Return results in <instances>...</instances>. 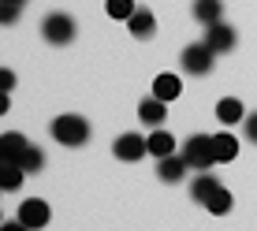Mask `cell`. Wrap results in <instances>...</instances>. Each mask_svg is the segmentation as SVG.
<instances>
[{"mask_svg": "<svg viewBox=\"0 0 257 231\" xmlns=\"http://www.w3.org/2000/svg\"><path fill=\"white\" fill-rule=\"evenodd\" d=\"M190 194H194V201H198L201 209L212 212V216L231 212V194H227V186L220 183L216 175H209V172H198V179L190 183Z\"/></svg>", "mask_w": 257, "mask_h": 231, "instance_id": "1", "label": "cell"}, {"mask_svg": "<svg viewBox=\"0 0 257 231\" xmlns=\"http://www.w3.org/2000/svg\"><path fill=\"white\" fill-rule=\"evenodd\" d=\"M49 135L60 142V146H86L90 142V123L82 120V116H56L49 127Z\"/></svg>", "mask_w": 257, "mask_h": 231, "instance_id": "2", "label": "cell"}, {"mask_svg": "<svg viewBox=\"0 0 257 231\" xmlns=\"http://www.w3.org/2000/svg\"><path fill=\"white\" fill-rule=\"evenodd\" d=\"M41 38H45L49 45H71V41H75V19H71L67 12L45 15V23H41Z\"/></svg>", "mask_w": 257, "mask_h": 231, "instance_id": "3", "label": "cell"}, {"mask_svg": "<svg viewBox=\"0 0 257 231\" xmlns=\"http://www.w3.org/2000/svg\"><path fill=\"white\" fill-rule=\"evenodd\" d=\"M183 153L194 172H209V164H216V153H212V135H190L183 142Z\"/></svg>", "mask_w": 257, "mask_h": 231, "instance_id": "4", "label": "cell"}, {"mask_svg": "<svg viewBox=\"0 0 257 231\" xmlns=\"http://www.w3.org/2000/svg\"><path fill=\"white\" fill-rule=\"evenodd\" d=\"M212 60H216V52H212L205 41H198V45H187V49H183L179 64H183L187 75H209V71H212Z\"/></svg>", "mask_w": 257, "mask_h": 231, "instance_id": "5", "label": "cell"}, {"mask_svg": "<svg viewBox=\"0 0 257 231\" xmlns=\"http://www.w3.org/2000/svg\"><path fill=\"white\" fill-rule=\"evenodd\" d=\"M205 45H209L212 52H216V56H220V52H231V49L238 45V30H235V26H227L224 19H220V23L205 26Z\"/></svg>", "mask_w": 257, "mask_h": 231, "instance_id": "6", "label": "cell"}, {"mask_svg": "<svg viewBox=\"0 0 257 231\" xmlns=\"http://www.w3.org/2000/svg\"><path fill=\"white\" fill-rule=\"evenodd\" d=\"M112 153L119 157V161H142V157L149 153V138L146 135H135V131H127V135L116 138V146H112Z\"/></svg>", "mask_w": 257, "mask_h": 231, "instance_id": "7", "label": "cell"}, {"mask_svg": "<svg viewBox=\"0 0 257 231\" xmlns=\"http://www.w3.org/2000/svg\"><path fill=\"white\" fill-rule=\"evenodd\" d=\"M187 168H190L187 153H168V157H161V164H157V175H161L164 183H179L183 175H187Z\"/></svg>", "mask_w": 257, "mask_h": 231, "instance_id": "8", "label": "cell"}, {"mask_svg": "<svg viewBox=\"0 0 257 231\" xmlns=\"http://www.w3.org/2000/svg\"><path fill=\"white\" fill-rule=\"evenodd\" d=\"M49 216H52V212H49V205L41 198H26L23 205H19V220H23L26 227H45Z\"/></svg>", "mask_w": 257, "mask_h": 231, "instance_id": "9", "label": "cell"}, {"mask_svg": "<svg viewBox=\"0 0 257 231\" xmlns=\"http://www.w3.org/2000/svg\"><path fill=\"white\" fill-rule=\"evenodd\" d=\"M30 153V142H26L19 131H8V135H0V161H19Z\"/></svg>", "mask_w": 257, "mask_h": 231, "instance_id": "10", "label": "cell"}, {"mask_svg": "<svg viewBox=\"0 0 257 231\" xmlns=\"http://www.w3.org/2000/svg\"><path fill=\"white\" fill-rule=\"evenodd\" d=\"M164 116H168V101H161V97H146V101L138 104V120L146 123V127H161L164 123Z\"/></svg>", "mask_w": 257, "mask_h": 231, "instance_id": "11", "label": "cell"}, {"mask_svg": "<svg viewBox=\"0 0 257 231\" xmlns=\"http://www.w3.org/2000/svg\"><path fill=\"white\" fill-rule=\"evenodd\" d=\"M153 93L161 97V101H179V93H183V78H179V75H172V71H164V75H157V78H153Z\"/></svg>", "mask_w": 257, "mask_h": 231, "instance_id": "12", "label": "cell"}, {"mask_svg": "<svg viewBox=\"0 0 257 231\" xmlns=\"http://www.w3.org/2000/svg\"><path fill=\"white\" fill-rule=\"evenodd\" d=\"M127 26H131L135 38H153V34H157V19H153L149 8H135V15L127 19Z\"/></svg>", "mask_w": 257, "mask_h": 231, "instance_id": "13", "label": "cell"}, {"mask_svg": "<svg viewBox=\"0 0 257 231\" xmlns=\"http://www.w3.org/2000/svg\"><path fill=\"white\" fill-rule=\"evenodd\" d=\"M220 15H224V0H194V19L201 26L220 23Z\"/></svg>", "mask_w": 257, "mask_h": 231, "instance_id": "14", "label": "cell"}, {"mask_svg": "<svg viewBox=\"0 0 257 231\" xmlns=\"http://www.w3.org/2000/svg\"><path fill=\"white\" fill-rule=\"evenodd\" d=\"M216 120L224 123V127H231V123L246 120V108H242V101H238V97H224V101L216 104Z\"/></svg>", "mask_w": 257, "mask_h": 231, "instance_id": "15", "label": "cell"}, {"mask_svg": "<svg viewBox=\"0 0 257 231\" xmlns=\"http://www.w3.org/2000/svg\"><path fill=\"white\" fill-rule=\"evenodd\" d=\"M23 175H26V168L19 161H0V186H4V190H19Z\"/></svg>", "mask_w": 257, "mask_h": 231, "instance_id": "16", "label": "cell"}, {"mask_svg": "<svg viewBox=\"0 0 257 231\" xmlns=\"http://www.w3.org/2000/svg\"><path fill=\"white\" fill-rule=\"evenodd\" d=\"M212 153H216V164L235 161V153H238V138H235V135H212Z\"/></svg>", "mask_w": 257, "mask_h": 231, "instance_id": "17", "label": "cell"}, {"mask_svg": "<svg viewBox=\"0 0 257 231\" xmlns=\"http://www.w3.org/2000/svg\"><path fill=\"white\" fill-rule=\"evenodd\" d=\"M168 153H175V135H168V131H153L149 135V157H168Z\"/></svg>", "mask_w": 257, "mask_h": 231, "instance_id": "18", "label": "cell"}, {"mask_svg": "<svg viewBox=\"0 0 257 231\" xmlns=\"http://www.w3.org/2000/svg\"><path fill=\"white\" fill-rule=\"evenodd\" d=\"M108 15L112 19H131L135 15V0H108Z\"/></svg>", "mask_w": 257, "mask_h": 231, "instance_id": "19", "label": "cell"}, {"mask_svg": "<svg viewBox=\"0 0 257 231\" xmlns=\"http://www.w3.org/2000/svg\"><path fill=\"white\" fill-rule=\"evenodd\" d=\"M23 168L26 172H41V168H45V153H41L38 146H30V153L23 157Z\"/></svg>", "mask_w": 257, "mask_h": 231, "instance_id": "20", "label": "cell"}, {"mask_svg": "<svg viewBox=\"0 0 257 231\" xmlns=\"http://www.w3.org/2000/svg\"><path fill=\"white\" fill-rule=\"evenodd\" d=\"M242 135H246V138H250L253 146H257V112H250V116L242 120Z\"/></svg>", "mask_w": 257, "mask_h": 231, "instance_id": "21", "label": "cell"}, {"mask_svg": "<svg viewBox=\"0 0 257 231\" xmlns=\"http://www.w3.org/2000/svg\"><path fill=\"white\" fill-rule=\"evenodd\" d=\"M15 19H19V8H15V4H0V23L12 26Z\"/></svg>", "mask_w": 257, "mask_h": 231, "instance_id": "22", "label": "cell"}, {"mask_svg": "<svg viewBox=\"0 0 257 231\" xmlns=\"http://www.w3.org/2000/svg\"><path fill=\"white\" fill-rule=\"evenodd\" d=\"M0 82H4V93L15 86V71H0Z\"/></svg>", "mask_w": 257, "mask_h": 231, "instance_id": "23", "label": "cell"}, {"mask_svg": "<svg viewBox=\"0 0 257 231\" xmlns=\"http://www.w3.org/2000/svg\"><path fill=\"white\" fill-rule=\"evenodd\" d=\"M0 4H15V8H23V4H26V0H0Z\"/></svg>", "mask_w": 257, "mask_h": 231, "instance_id": "24", "label": "cell"}]
</instances>
